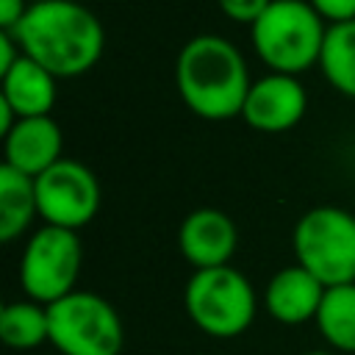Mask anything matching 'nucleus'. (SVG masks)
I'll return each instance as SVG.
<instances>
[{
    "mask_svg": "<svg viewBox=\"0 0 355 355\" xmlns=\"http://www.w3.org/2000/svg\"><path fill=\"white\" fill-rule=\"evenodd\" d=\"M19 50L55 78H78L89 72L105 44V33L94 11L75 0L31 3L25 17L8 31Z\"/></svg>",
    "mask_w": 355,
    "mask_h": 355,
    "instance_id": "nucleus-1",
    "label": "nucleus"
},
{
    "mask_svg": "<svg viewBox=\"0 0 355 355\" xmlns=\"http://www.w3.org/2000/svg\"><path fill=\"white\" fill-rule=\"evenodd\" d=\"M175 83L189 111L214 122L239 116L252 86L239 47L216 33H200L180 47Z\"/></svg>",
    "mask_w": 355,
    "mask_h": 355,
    "instance_id": "nucleus-2",
    "label": "nucleus"
},
{
    "mask_svg": "<svg viewBox=\"0 0 355 355\" xmlns=\"http://www.w3.org/2000/svg\"><path fill=\"white\" fill-rule=\"evenodd\" d=\"M327 25L308 0H272L250 25L252 47L272 72L300 75L319 64Z\"/></svg>",
    "mask_w": 355,
    "mask_h": 355,
    "instance_id": "nucleus-3",
    "label": "nucleus"
},
{
    "mask_svg": "<svg viewBox=\"0 0 355 355\" xmlns=\"http://www.w3.org/2000/svg\"><path fill=\"white\" fill-rule=\"evenodd\" d=\"M191 324L211 338H236L250 330L258 313V297L244 272L227 266L197 269L183 291Z\"/></svg>",
    "mask_w": 355,
    "mask_h": 355,
    "instance_id": "nucleus-4",
    "label": "nucleus"
},
{
    "mask_svg": "<svg viewBox=\"0 0 355 355\" xmlns=\"http://www.w3.org/2000/svg\"><path fill=\"white\" fill-rule=\"evenodd\" d=\"M294 255L302 269L330 286L355 283V216L336 205L305 211L291 233Z\"/></svg>",
    "mask_w": 355,
    "mask_h": 355,
    "instance_id": "nucleus-5",
    "label": "nucleus"
},
{
    "mask_svg": "<svg viewBox=\"0 0 355 355\" xmlns=\"http://www.w3.org/2000/svg\"><path fill=\"white\" fill-rule=\"evenodd\" d=\"M50 344L58 355H119L125 327L116 308L94 291H72L47 305Z\"/></svg>",
    "mask_w": 355,
    "mask_h": 355,
    "instance_id": "nucleus-6",
    "label": "nucleus"
},
{
    "mask_svg": "<svg viewBox=\"0 0 355 355\" xmlns=\"http://www.w3.org/2000/svg\"><path fill=\"white\" fill-rule=\"evenodd\" d=\"M83 247L75 230L42 225L22 250L19 258V286L28 300L39 305H53L75 291L80 275Z\"/></svg>",
    "mask_w": 355,
    "mask_h": 355,
    "instance_id": "nucleus-7",
    "label": "nucleus"
},
{
    "mask_svg": "<svg viewBox=\"0 0 355 355\" xmlns=\"http://www.w3.org/2000/svg\"><path fill=\"white\" fill-rule=\"evenodd\" d=\"M33 189H36V208L44 225H55L78 233L97 216L100 183L94 172L75 158H61L58 164L36 175Z\"/></svg>",
    "mask_w": 355,
    "mask_h": 355,
    "instance_id": "nucleus-8",
    "label": "nucleus"
},
{
    "mask_svg": "<svg viewBox=\"0 0 355 355\" xmlns=\"http://www.w3.org/2000/svg\"><path fill=\"white\" fill-rule=\"evenodd\" d=\"M308 108V94L297 75L269 72L250 86L241 116L250 128L263 133H280L294 128Z\"/></svg>",
    "mask_w": 355,
    "mask_h": 355,
    "instance_id": "nucleus-9",
    "label": "nucleus"
},
{
    "mask_svg": "<svg viewBox=\"0 0 355 355\" xmlns=\"http://www.w3.org/2000/svg\"><path fill=\"white\" fill-rule=\"evenodd\" d=\"M236 244L239 233L233 219L216 208H197L178 227V250L194 266V272L227 266Z\"/></svg>",
    "mask_w": 355,
    "mask_h": 355,
    "instance_id": "nucleus-10",
    "label": "nucleus"
},
{
    "mask_svg": "<svg viewBox=\"0 0 355 355\" xmlns=\"http://www.w3.org/2000/svg\"><path fill=\"white\" fill-rule=\"evenodd\" d=\"M324 291H327V286L322 280H316L300 263H291V266L277 269L269 277L263 305L275 322H280L286 327H297V324L316 319Z\"/></svg>",
    "mask_w": 355,
    "mask_h": 355,
    "instance_id": "nucleus-11",
    "label": "nucleus"
},
{
    "mask_svg": "<svg viewBox=\"0 0 355 355\" xmlns=\"http://www.w3.org/2000/svg\"><path fill=\"white\" fill-rule=\"evenodd\" d=\"M3 164L19 169L28 178H36L64 158V133L53 116L17 119L11 133L3 136Z\"/></svg>",
    "mask_w": 355,
    "mask_h": 355,
    "instance_id": "nucleus-12",
    "label": "nucleus"
},
{
    "mask_svg": "<svg viewBox=\"0 0 355 355\" xmlns=\"http://www.w3.org/2000/svg\"><path fill=\"white\" fill-rule=\"evenodd\" d=\"M0 97L11 105L17 119L50 116L55 105V75L22 53L17 64L0 75Z\"/></svg>",
    "mask_w": 355,
    "mask_h": 355,
    "instance_id": "nucleus-13",
    "label": "nucleus"
},
{
    "mask_svg": "<svg viewBox=\"0 0 355 355\" xmlns=\"http://www.w3.org/2000/svg\"><path fill=\"white\" fill-rule=\"evenodd\" d=\"M33 216H39L33 178L3 164L0 166V241L8 244L19 239L33 222Z\"/></svg>",
    "mask_w": 355,
    "mask_h": 355,
    "instance_id": "nucleus-14",
    "label": "nucleus"
},
{
    "mask_svg": "<svg viewBox=\"0 0 355 355\" xmlns=\"http://www.w3.org/2000/svg\"><path fill=\"white\" fill-rule=\"evenodd\" d=\"M313 322L333 352L355 355V283L330 286Z\"/></svg>",
    "mask_w": 355,
    "mask_h": 355,
    "instance_id": "nucleus-15",
    "label": "nucleus"
},
{
    "mask_svg": "<svg viewBox=\"0 0 355 355\" xmlns=\"http://www.w3.org/2000/svg\"><path fill=\"white\" fill-rule=\"evenodd\" d=\"M0 338L8 349L17 352L39 349L44 341H50L47 305H39L33 300L6 302L0 308Z\"/></svg>",
    "mask_w": 355,
    "mask_h": 355,
    "instance_id": "nucleus-16",
    "label": "nucleus"
},
{
    "mask_svg": "<svg viewBox=\"0 0 355 355\" xmlns=\"http://www.w3.org/2000/svg\"><path fill=\"white\" fill-rule=\"evenodd\" d=\"M319 67L333 89L347 97H355V19L327 25Z\"/></svg>",
    "mask_w": 355,
    "mask_h": 355,
    "instance_id": "nucleus-17",
    "label": "nucleus"
},
{
    "mask_svg": "<svg viewBox=\"0 0 355 355\" xmlns=\"http://www.w3.org/2000/svg\"><path fill=\"white\" fill-rule=\"evenodd\" d=\"M222 14L233 22H244V25H252L266 8L272 0H216Z\"/></svg>",
    "mask_w": 355,
    "mask_h": 355,
    "instance_id": "nucleus-18",
    "label": "nucleus"
},
{
    "mask_svg": "<svg viewBox=\"0 0 355 355\" xmlns=\"http://www.w3.org/2000/svg\"><path fill=\"white\" fill-rule=\"evenodd\" d=\"M313 6V11L327 19L330 25L338 22H352L355 19V0H308Z\"/></svg>",
    "mask_w": 355,
    "mask_h": 355,
    "instance_id": "nucleus-19",
    "label": "nucleus"
},
{
    "mask_svg": "<svg viewBox=\"0 0 355 355\" xmlns=\"http://www.w3.org/2000/svg\"><path fill=\"white\" fill-rule=\"evenodd\" d=\"M28 0H0V28L3 31H11L28 11Z\"/></svg>",
    "mask_w": 355,
    "mask_h": 355,
    "instance_id": "nucleus-20",
    "label": "nucleus"
},
{
    "mask_svg": "<svg viewBox=\"0 0 355 355\" xmlns=\"http://www.w3.org/2000/svg\"><path fill=\"white\" fill-rule=\"evenodd\" d=\"M302 355H336L333 349H308V352H302Z\"/></svg>",
    "mask_w": 355,
    "mask_h": 355,
    "instance_id": "nucleus-21",
    "label": "nucleus"
},
{
    "mask_svg": "<svg viewBox=\"0 0 355 355\" xmlns=\"http://www.w3.org/2000/svg\"><path fill=\"white\" fill-rule=\"evenodd\" d=\"M28 3H47V0H28Z\"/></svg>",
    "mask_w": 355,
    "mask_h": 355,
    "instance_id": "nucleus-22",
    "label": "nucleus"
},
{
    "mask_svg": "<svg viewBox=\"0 0 355 355\" xmlns=\"http://www.w3.org/2000/svg\"><path fill=\"white\" fill-rule=\"evenodd\" d=\"M55 355H58V352H55Z\"/></svg>",
    "mask_w": 355,
    "mask_h": 355,
    "instance_id": "nucleus-23",
    "label": "nucleus"
}]
</instances>
